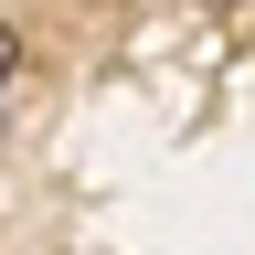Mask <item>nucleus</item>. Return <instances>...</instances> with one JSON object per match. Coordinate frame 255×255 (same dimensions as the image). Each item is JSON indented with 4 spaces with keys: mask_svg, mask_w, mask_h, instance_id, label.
Returning a JSON list of instances; mask_svg holds the SVG:
<instances>
[{
    "mask_svg": "<svg viewBox=\"0 0 255 255\" xmlns=\"http://www.w3.org/2000/svg\"><path fill=\"white\" fill-rule=\"evenodd\" d=\"M11 64H21V32H11V21H0V85H11Z\"/></svg>",
    "mask_w": 255,
    "mask_h": 255,
    "instance_id": "1",
    "label": "nucleus"
}]
</instances>
